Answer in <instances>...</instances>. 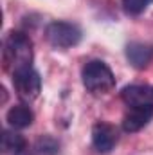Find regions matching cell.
Here are the masks:
<instances>
[{
    "label": "cell",
    "mask_w": 153,
    "mask_h": 155,
    "mask_svg": "<svg viewBox=\"0 0 153 155\" xmlns=\"http://www.w3.org/2000/svg\"><path fill=\"white\" fill-rule=\"evenodd\" d=\"M122 101L128 107H150L153 108V87L151 85H130L121 92Z\"/></svg>",
    "instance_id": "6"
},
{
    "label": "cell",
    "mask_w": 153,
    "mask_h": 155,
    "mask_svg": "<svg viewBox=\"0 0 153 155\" xmlns=\"http://www.w3.org/2000/svg\"><path fill=\"white\" fill-rule=\"evenodd\" d=\"M153 119V108L150 107H130L126 116L122 117V130L128 134H135L142 130Z\"/></svg>",
    "instance_id": "7"
},
{
    "label": "cell",
    "mask_w": 153,
    "mask_h": 155,
    "mask_svg": "<svg viewBox=\"0 0 153 155\" xmlns=\"http://www.w3.org/2000/svg\"><path fill=\"white\" fill-rule=\"evenodd\" d=\"M34 121V114L29 107L25 105H15L9 108L7 112V123L9 126H13L15 130H24L27 126H31Z\"/></svg>",
    "instance_id": "9"
},
{
    "label": "cell",
    "mask_w": 153,
    "mask_h": 155,
    "mask_svg": "<svg viewBox=\"0 0 153 155\" xmlns=\"http://www.w3.org/2000/svg\"><path fill=\"white\" fill-rule=\"evenodd\" d=\"M148 4H151V0H122L124 11H126L128 15H133V16L141 15V13L148 7Z\"/></svg>",
    "instance_id": "11"
},
{
    "label": "cell",
    "mask_w": 153,
    "mask_h": 155,
    "mask_svg": "<svg viewBox=\"0 0 153 155\" xmlns=\"http://www.w3.org/2000/svg\"><path fill=\"white\" fill-rule=\"evenodd\" d=\"M45 38L56 49H70L81 41V29L70 22H52L45 29Z\"/></svg>",
    "instance_id": "3"
},
{
    "label": "cell",
    "mask_w": 153,
    "mask_h": 155,
    "mask_svg": "<svg viewBox=\"0 0 153 155\" xmlns=\"http://www.w3.org/2000/svg\"><path fill=\"white\" fill-rule=\"evenodd\" d=\"M13 85H15L16 94L22 99H25V101L36 99L40 90H41L40 74L33 67H27V69H22V71L13 72Z\"/></svg>",
    "instance_id": "4"
},
{
    "label": "cell",
    "mask_w": 153,
    "mask_h": 155,
    "mask_svg": "<svg viewBox=\"0 0 153 155\" xmlns=\"http://www.w3.org/2000/svg\"><path fill=\"white\" fill-rule=\"evenodd\" d=\"M83 85L88 92L92 94H108L115 87V76L112 69L101 61V60H92L83 67Z\"/></svg>",
    "instance_id": "2"
},
{
    "label": "cell",
    "mask_w": 153,
    "mask_h": 155,
    "mask_svg": "<svg viewBox=\"0 0 153 155\" xmlns=\"http://www.w3.org/2000/svg\"><path fill=\"white\" fill-rule=\"evenodd\" d=\"M25 139L24 135L16 134L15 130H4L2 135V150L7 155H20L25 150Z\"/></svg>",
    "instance_id": "10"
},
{
    "label": "cell",
    "mask_w": 153,
    "mask_h": 155,
    "mask_svg": "<svg viewBox=\"0 0 153 155\" xmlns=\"http://www.w3.org/2000/svg\"><path fill=\"white\" fill-rule=\"evenodd\" d=\"M117 141H119L117 130L110 123L99 121V123L94 124V128H92V144L99 153H108L110 150H114Z\"/></svg>",
    "instance_id": "5"
},
{
    "label": "cell",
    "mask_w": 153,
    "mask_h": 155,
    "mask_svg": "<svg viewBox=\"0 0 153 155\" xmlns=\"http://www.w3.org/2000/svg\"><path fill=\"white\" fill-rule=\"evenodd\" d=\"M151 2H153V0H151Z\"/></svg>",
    "instance_id": "13"
},
{
    "label": "cell",
    "mask_w": 153,
    "mask_h": 155,
    "mask_svg": "<svg viewBox=\"0 0 153 155\" xmlns=\"http://www.w3.org/2000/svg\"><path fill=\"white\" fill-rule=\"evenodd\" d=\"M38 148L41 150V152H45V153H50V155H54L56 152H58V144H56L52 139H49V137H43V139H40Z\"/></svg>",
    "instance_id": "12"
},
{
    "label": "cell",
    "mask_w": 153,
    "mask_h": 155,
    "mask_svg": "<svg viewBox=\"0 0 153 155\" xmlns=\"http://www.w3.org/2000/svg\"><path fill=\"white\" fill-rule=\"evenodd\" d=\"M2 60L5 71L11 74L27 67H33V41L27 35L13 31L4 40V49H2Z\"/></svg>",
    "instance_id": "1"
},
{
    "label": "cell",
    "mask_w": 153,
    "mask_h": 155,
    "mask_svg": "<svg viewBox=\"0 0 153 155\" xmlns=\"http://www.w3.org/2000/svg\"><path fill=\"white\" fill-rule=\"evenodd\" d=\"M126 58L135 69H144L153 60V47L142 41H132L126 47Z\"/></svg>",
    "instance_id": "8"
}]
</instances>
